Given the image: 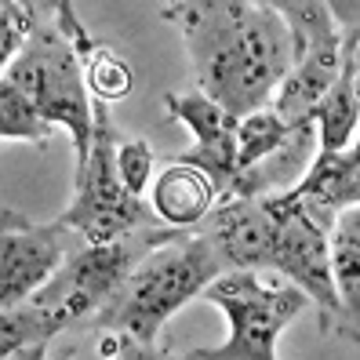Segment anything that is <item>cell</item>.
<instances>
[{"instance_id":"1","label":"cell","mask_w":360,"mask_h":360,"mask_svg":"<svg viewBox=\"0 0 360 360\" xmlns=\"http://www.w3.org/2000/svg\"><path fill=\"white\" fill-rule=\"evenodd\" d=\"M160 15L182 33L200 95L237 120L269 105L291 70V37L273 4L179 0Z\"/></svg>"},{"instance_id":"2","label":"cell","mask_w":360,"mask_h":360,"mask_svg":"<svg viewBox=\"0 0 360 360\" xmlns=\"http://www.w3.org/2000/svg\"><path fill=\"white\" fill-rule=\"evenodd\" d=\"M222 273L226 269L215 259V251L207 248V240L197 237L193 229H186L179 240L150 251L131 269V277L124 281L117 299L84 331L95 335L117 331L142 346H157V335L164 331V324Z\"/></svg>"},{"instance_id":"3","label":"cell","mask_w":360,"mask_h":360,"mask_svg":"<svg viewBox=\"0 0 360 360\" xmlns=\"http://www.w3.org/2000/svg\"><path fill=\"white\" fill-rule=\"evenodd\" d=\"M186 229L172 226H150L139 229L124 240L110 244H77L66 251V259L58 262V269L33 291L30 306L40 309V316L48 321L51 335L62 331H84L95 316L117 299V291L124 281L131 277V269L150 255V251L179 240Z\"/></svg>"},{"instance_id":"4","label":"cell","mask_w":360,"mask_h":360,"mask_svg":"<svg viewBox=\"0 0 360 360\" xmlns=\"http://www.w3.org/2000/svg\"><path fill=\"white\" fill-rule=\"evenodd\" d=\"M18 91L30 98V105L44 117L51 128H66L73 139V179L84 172L91 153V95L84 84V66L73 44L55 26V4H40V15L26 37L22 51L4 73Z\"/></svg>"},{"instance_id":"5","label":"cell","mask_w":360,"mask_h":360,"mask_svg":"<svg viewBox=\"0 0 360 360\" xmlns=\"http://www.w3.org/2000/svg\"><path fill=\"white\" fill-rule=\"evenodd\" d=\"M91 120H95L91 153H88L84 172L73 179L77 193L58 222L70 233H77L84 244H110V240L131 237L139 229L160 226L157 215H150L146 204L120 186V175H117V139L120 135L110 120V105L91 98Z\"/></svg>"},{"instance_id":"6","label":"cell","mask_w":360,"mask_h":360,"mask_svg":"<svg viewBox=\"0 0 360 360\" xmlns=\"http://www.w3.org/2000/svg\"><path fill=\"white\" fill-rule=\"evenodd\" d=\"M200 295L226 313L229 338L215 349H193L197 360H277L281 331L309 306L299 288L262 284L259 273H222Z\"/></svg>"},{"instance_id":"7","label":"cell","mask_w":360,"mask_h":360,"mask_svg":"<svg viewBox=\"0 0 360 360\" xmlns=\"http://www.w3.org/2000/svg\"><path fill=\"white\" fill-rule=\"evenodd\" d=\"M273 11L281 15L291 37V70L277 84L269 110L284 124L309 120L316 102L335 84L342 66V37L346 30L335 26L328 4L321 0H277Z\"/></svg>"},{"instance_id":"8","label":"cell","mask_w":360,"mask_h":360,"mask_svg":"<svg viewBox=\"0 0 360 360\" xmlns=\"http://www.w3.org/2000/svg\"><path fill=\"white\" fill-rule=\"evenodd\" d=\"M262 200L273 211V219H277V237H273L269 269H277L281 277H288V284L299 288L306 299L328 316V321L349 324V316L342 313V302H338L335 284H331L328 233L321 226H313L302 211H295L284 193H273V197H262ZM349 335L356 338L353 324H349Z\"/></svg>"},{"instance_id":"9","label":"cell","mask_w":360,"mask_h":360,"mask_svg":"<svg viewBox=\"0 0 360 360\" xmlns=\"http://www.w3.org/2000/svg\"><path fill=\"white\" fill-rule=\"evenodd\" d=\"M197 237L207 240L226 273H262L269 269L277 219L262 197H237L211 207V215L193 226Z\"/></svg>"},{"instance_id":"10","label":"cell","mask_w":360,"mask_h":360,"mask_svg":"<svg viewBox=\"0 0 360 360\" xmlns=\"http://www.w3.org/2000/svg\"><path fill=\"white\" fill-rule=\"evenodd\" d=\"M164 110L172 120L186 124L193 146L186 153H179L182 164H193L215 182L219 189V204L233 200V186H237V117H229L226 110H219L211 98H204L200 91L193 95H167Z\"/></svg>"},{"instance_id":"11","label":"cell","mask_w":360,"mask_h":360,"mask_svg":"<svg viewBox=\"0 0 360 360\" xmlns=\"http://www.w3.org/2000/svg\"><path fill=\"white\" fill-rule=\"evenodd\" d=\"M77 244L84 240L62 222L0 233V309L26 306L33 291L51 277L58 262L66 259V251H73Z\"/></svg>"},{"instance_id":"12","label":"cell","mask_w":360,"mask_h":360,"mask_svg":"<svg viewBox=\"0 0 360 360\" xmlns=\"http://www.w3.org/2000/svg\"><path fill=\"white\" fill-rule=\"evenodd\" d=\"M284 197L295 211H302L313 226L328 233L335 219L360 200V150L349 146L342 153H316L309 172Z\"/></svg>"},{"instance_id":"13","label":"cell","mask_w":360,"mask_h":360,"mask_svg":"<svg viewBox=\"0 0 360 360\" xmlns=\"http://www.w3.org/2000/svg\"><path fill=\"white\" fill-rule=\"evenodd\" d=\"M356 124H360V26H349L342 37L338 77L313 110L316 153H342L356 146Z\"/></svg>"},{"instance_id":"14","label":"cell","mask_w":360,"mask_h":360,"mask_svg":"<svg viewBox=\"0 0 360 360\" xmlns=\"http://www.w3.org/2000/svg\"><path fill=\"white\" fill-rule=\"evenodd\" d=\"M150 204L160 226L172 229H193L211 215V207L219 204V189L200 167L172 160L150 186Z\"/></svg>"},{"instance_id":"15","label":"cell","mask_w":360,"mask_h":360,"mask_svg":"<svg viewBox=\"0 0 360 360\" xmlns=\"http://www.w3.org/2000/svg\"><path fill=\"white\" fill-rule=\"evenodd\" d=\"M328 266H331V284L342 302V313L356 328V309H360V211L349 207L335 219L328 229Z\"/></svg>"},{"instance_id":"16","label":"cell","mask_w":360,"mask_h":360,"mask_svg":"<svg viewBox=\"0 0 360 360\" xmlns=\"http://www.w3.org/2000/svg\"><path fill=\"white\" fill-rule=\"evenodd\" d=\"M80 66H84V84H88V95L95 102L113 105L120 98H128L135 88V73H131V62L117 55V48H105L95 44L80 55Z\"/></svg>"},{"instance_id":"17","label":"cell","mask_w":360,"mask_h":360,"mask_svg":"<svg viewBox=\"0 0 360 360\" xmlns=\"http://www.w3.org/2000/svg\"><path fill=\"white\" fill-rule=\"evenodd\" d=\"M288 131H291V124H284L277 113L269 110V105L240 117L237 120V172H248V167H255L259 160H266L288 139ZM233 189H237V186H233Z\"/></svg>"},{"instance_id":"18","label":"cell","mask_w":360,"mask_h":360,"mask_svg":"<svg viewBox=\"0 0 360 360\" xmlns=\"http://www.w3.org/2000/svg\"><path fill=\"white\" fill-rule=\"evenodd\" d=\"M51 131L55 128L33 110L30 98L18 91L8 77H0V139L4 142H33V146H40V142H48Z\"/></svg>"},{"instance_id":"19","label":"cell","mask_w":360,"mask_h":360,"mask_svg":"<svg viewBox=\"0 0 360 360\" xmlns=\"http://www.w3.org/2000/svg\"><path fill=\"white\" fill-rule=\"evenodd\" d=\"M51 328L48 321L40 316V309L26 306H15V309H0V360H8L15 353H22L30 346L40 342H51Z\"/></svg>"},{"instance_id":"20","label":"cell","mask_w":360,"mask_h":360,"mask_svg":"<svg viewBox=\"0 0 360 360\" xmlns=\"http://www.w3.org/2000/svg\"><path fill=\"white\" fill-rule=\"evenodd\" d=\"M40 15V4H18V0H0V77L8 73L15 55L22 51L26 37Z\"/></svg>"},{"instance_id":"21","label":"cell","mask_w":360,"mask_h":360,"mask_svg":"<svg viewBox=\"0 0 360 360\" xmlns=\"http://www.w3.org/2000/svg\"><path fill=\"white\" fill-rule=\"evenodd\" d=\"M117 175L131 197H142L153 179V150L146 139H117Z\"/></svg>"},{"instance_id":"22","label":"cell","mask_w":360,"mask_h":360,"mask_svg":"<svg viewBox=\"0 0 360 360\" xmlns=\"http://www.w3.org/2000/svg\"><path fill=\"white\" fill-rule=\"evenodd\" d=\"M98 353L105 360H197L193 349L189 353H164L157 346H142L128 335H117V331H102L98 335Z\"/></svg>"},{"instance_id":"23","label":"cell","mask_w":360,"mask_h":360,"mask_svg":"<svg viewBox=\"0 0 360 360\" xmlns=\"http://www.w3.org/2000/svg\"><path fill=\"white\" fill-rule=\"evenodd\" d=\"M44 353H48V342H40V346H30V349L15 353V356H8V360H44Z\"/></svg>"},{"instance_id":"24","label":"cell","mask_w":360,"mask_h":360,"mask_svg":"<svg viewBox=\"0 0 360 360\" xmlns=\"http://www.w3.org/2000/svg\"><path fill=\"white\" fill-rule=\"evenodd\" d=\"M44 360H70V353H44Z\"/></svg>"}]
</instances>
